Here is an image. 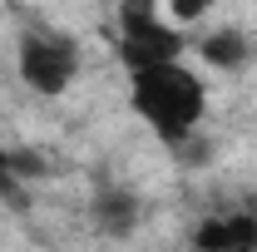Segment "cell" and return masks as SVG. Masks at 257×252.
<instances>
[{"label": "cell", "instance_id": "cell-1", "mask_svg": "<svg viewBox=\"0 0 257 252\" xmlns=\"http://www.w3.org/2000/svg\"><path fill=\"white\" fill-rule=\"evenodd\" d=\"M128 109L154 129L168 149H183L198 134L203 114H208V89L183 60L159 64V69L128 74Z\"/></svg>", "mask_w": 257, "mask_h": 252}, {"label": "cell", "instance_id": "cell-2", "mask_svg": "<svg viewBox=\"0 0 257 252\" xmlns=\"http://www.w3.org/2000/svg\"><path fill=\"white\" fill-rule=\"evenodd\" d=\"M119 64L128 74L178 64L188 50V35L163 15V0H119Z\"/></svg>", "mask_w": 257, "mask_h": 252}, {"label": "cell", "instance_id": "cell-3", "mask_svg": "<svg viewBox=\"0 0 257 252\" xmlns=\"http://www.w3.org/2000/svg\"><path fill=\"white\" fill-rule=\"evenodd\" d=\"M15 74L20 84L40 99H60L74 79H79V45L60 30H40L25 25L15 40Z\"/></svg>", "mask_w": 257, "mask_h": 252}, {"label": "cell", "instance_id": "cell-4", "mask_svg": "<svg viewBox=\"0 0 257 252\" xmlns=\"http://www.w3.org/2000/svg\"><path fill=\"white\" fill-rule=\"evenodd\" d=\"M89 222H94V232L124 242V237L139 232V222H144V203H139V193L124 188V183H99L94 198H89Z\"/></svg>", "mask_w": 257, "mask_h": 252}, {"label": "cell", "instance_id": "cell-5", "mask_svg": "<svg viewBox=\"0 0 257 252\" xmlns=\"http://www.w3.org/2000/svg\"><path fill=\"white\" fill-rule=\"evenodd\" d=\"M193 252H257V218L252 213H223L203 218L188 232Z\"/></svg>", "mask_w": 257, "mask_h": 252}, {"label": "cell", "instance_id": "cell-6", "mask_svg": "<svg viewBox=\"0 0 257 252\" xmlns=\"http://www.w3.org/2000/svg\"><path fill=\"white\" fill-rule=\"evenodd\" d=\"M198 55H203V64H213L223 74H237V69L252 64V35L242 25H218L198 40Z\"/></svg>", "mask_w": 257, "mask_h": 252}, {"label": "cell", "instance_id": "cell-7", "mask_svg": "<svg viewBox=\"0 0 257 252\" xmlns=\"http://www.w3.org/2000/svg\"><path fill=\"white\" fill-rule=\"evenodd\" d=\"M213 10V0H163V15L183 30V25H193V20H203Z\"/></svg>", "mask_w": 257, "mask_h": 252}, {"label": "cell", "instance_id": "cell-8", "mask_svg": "<svg viewBox=\"0 0 257 252\" xmlns=\"http://www.w3.org/2000/svg\"><path fill=\"white\" fill-rule=\"evenodd\" d=\"M0 193H5V198H20V193H15V178H10V149H5V144H0Z\"/></svg>", "mask_w": 257, "mask_h": 252}]
</instances>
